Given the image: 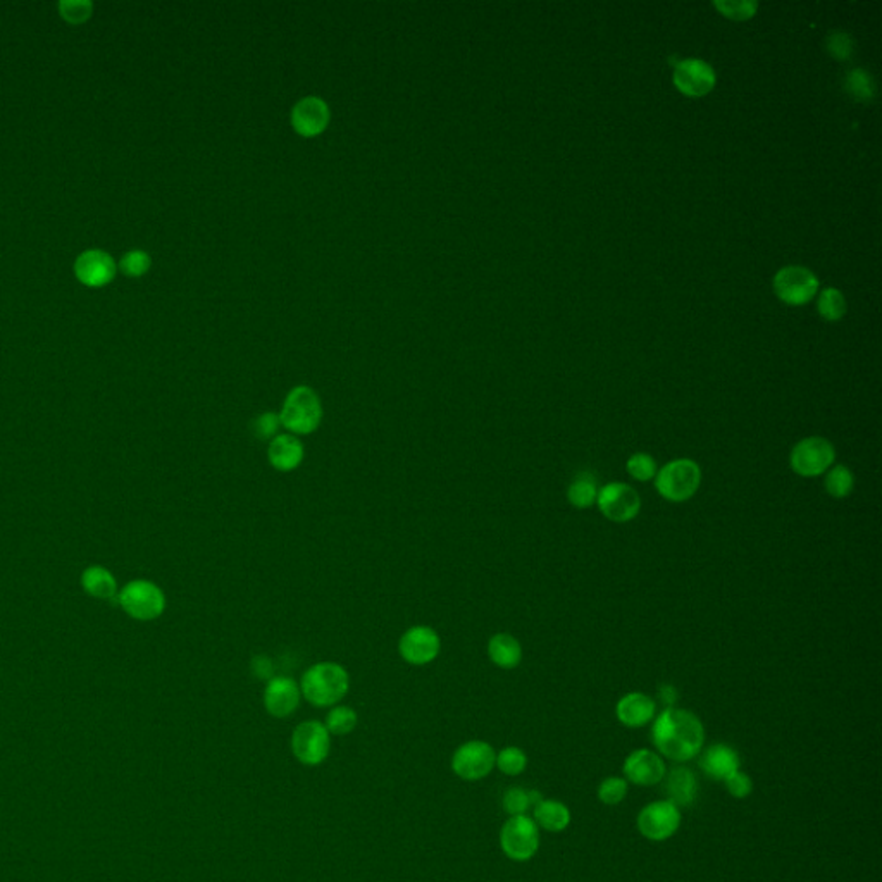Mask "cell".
<instances>
[{
	"instance_id": "cell-1",
	"label": "cell",
	"mask_w": 882,
	"mask_h": 882,
	"mask_svg": "<svg viewBox=\"0 0 882 882\" xmlns=\"http://www.w3.org/2000/svg\"><path fill=\"white\" fill-rule=\"evenodd\" d=\"M652 739L662 757L685 763L702 753L705 729L693 712L669 707L655 717Z\"/></svg>"
},
{
	"instance_id": "cell-2",
	"label": "cell",
	"mask_w": 882,
	"mask_h": 882,
	"mask_svg": "<svg viewBox=\"0 0 882 882\" xmlns=\"http://www.w3.org/2000/svg\"><path fill=\"white\" fill-rule=\"evenodd\" d=\"M302 696L314 707H335L344 700L350 688V675L336 662H317L300 679Z\"/></svg>"
},
{
	"instance_id": "cell-3",
	"label": "cell",
	"mask_w": 882,
	"mask_h": 882,
	"mask_svg": "<svg viewBox=\"0 0 882 882\" xmlns=\"http://www.w3.org/2000/svg\"><path fill=\"white\" fill-rule=\"evenodd\" d=\"M278 414L286 433L307 436L317 431L321 426L323 404L315 389L300 385L290 389Z\"/></svg>"
},
{
	"instance_id": "cell-4",
	"label": "cell",
	"mask_w": 882,
	"mask_h": 882,
	"mask_svg": "<svg viewBox=\"0 0 882 882\" xmlns=\"http://www.w3.org/2000/svg\"><path fill=\"white\" fill-rule=\"evenodd\" d=\"M702 467L693 459H674L658 469L655 476L657 494L673 504L688 502L702 486Z\"/></svg>"
},
{
	"instance_id": "cell-5",
	"label": "cell",
	"mask_w": 882,
	"mask_h": 882,
	"mask_svg": "<svg viewBox=\"0 0 882 882\" xmlns=\"http://www.w3.org/2000/svg\"><path fill=\"white\" fill-rule=\"evenodd\" d=\"M836 462V449L824 436H807L800 440L790 453V467L800 478L824 476Z\"/></svg>"
},
{
	"instance_id": "cell-6",
	"label": "cell",
	"mask_w": 882,
	"mask_h": 882,
	"mask_svg": "<svg viewBox=\"0 0 882 882\" xmlns=\"http://www.w3.org/2000/svg\"><path fill=\"white\" fill-rule=\"evenodd\" d=\"M597 507L607 521L631 523L640 515L642 496L628 483L612 481L600 488Z\"/></svg>"
},
{
	"instance_id": "cell-7",
	"label": "cell",
	"mask_w": 882,
	"mask_h": 882,
	"mask_svg": "<svg viewBox=\"0 0 882 882\" xmlns=\"http://www.w3.org/2000/svg\"><path fill=\"white\" fill-rule=\"evenodd\" d=\"M118 600L121 609L136 621H154L161 617L165 609V591L145 579L126 584Z\"/></svg>"
},
{
	"instance_id": "cell-8",
	"label": "cell",
	"mask_w": 882,
	"mask_h": 882,
	"mask_svg": "<svg viewBox=\"0 0 882 882\" xmlns=\"http://www.w3.org/2000/svg\"><path fill=\"white\" fill-rule=\"evenodd\" d=\"M502 852L514 862L531 860L539 848V827L527 815H514L500 831Z\"/></svg>"
},
{
	"instance_id": "cell-9",
	"label": "cell",
	"mask_w": 882,
	"mask_h": 882,
	"mask_svg": "<svg viewBox=\"0 0 882 882\" xmlns=\"http://www.w3.org/2000/svg\"><path fill=\"white\" fill-rule=\"evenodd\" d=\"M329 748L331 734L321 720H305L292 734V751L303 765L315 767L324 762L328 759Z\"/></svg>"
},
{
	"instance_id": "cell-10",
	"label": "cell",
	"mask_w": 882,
	"mask_h": 882,
	"mask_svg": "<svg viewBox=\"0 0 882 882\" xmlns=\"http://www.w3.org/2000/svg\"><path fill=\"white\" fill-rule=\"evenodd\" d=\"M496 753L486 741H467L455 749L452 757V770L464 781L486 778L494 769Z\"/></svg>"
},
{
	"instance_id": "cell-11",
	"label": "cell",
	"mask_w": 882,
	"mask_h": 882,
	"mask_svg": "<svg viewBox=\"0 0 882 882\" xmlns=\"http://www.w3.org/2000/svg\"><path fill=\"white\" fill-rule=\"evenodd\" d=\"M681 825V812L669 800H658L642 808L638 815V831L648 841H667Z\"/></svg>"
},
{
	"instance_id": "cell-12",
	"label": "cell",
	"mask_w": 882,
	"mask_h": 882,
	"mask_svg": "<svg viewBox=\"0 0 882 882\" xmlns=\"http://www.w3.org/2000/svg\"><path fill=\"white\" fill-rule=\"evenodd\" d=\"M440 634L430 626H412L407 629L400 642L398 654L410 665H428L440 655Z\"/></svg>"
},
{
	"instance_id": "cell-13",
	"label": "cell",
	"mask_w": 882,
	"mask_h": 882,
	"mask_svg": "<svg viewBox=\"0 0 882 882\" xmlns=\"http://www.w3.org/2000/svg\"><path fill=\"white\" fill-rule=\"evenodd\" d=\"M774 288L782 302L790 305H803L808 300L813 299L819 288V280L807 268L790 266L776 274Z\"/></svg>"
},
{
	"instance_id": "cell-14",
	"label": "cell",
	"mask_w": 882,
	"mask_h": 882,
	"mask_svg": "<svg viewBox=\"0 0 882 882\" xmlns=\"http://www.w3.org/2000/svg\"><path fill=\"white\" fill-rule=\"evenodd\" d=\"M622 772L628 782L646 788V786H657L658 782H662L665 779L667 769L658 753L642 748L629 753L622 767Z\"/></svg>"
},
{
	"instance_id": "cell-15",
	"label": "cell",
	"mask_w": 882,
	"mask_h": 882,
	"mask_svg": "<svg viewBox=\"0 0 882 882\" xmlns=\"http://www.w3.org/2000/svg\"><path fill=\"white\" fill-rule=\"evenodd\" d=\"M674 83L688 97H703L716 85V71L702 59L679 60L674 69Z\"/></svg>"
},
{
	"instance_id": "cell-16",
	"label": "cell",
	"mask_w": 882,
	"mask_h": 882,
	"mask_svg": "<svg viewBox=\"0 0 882 882\" xmlns=\"http://www.w3.org/2000/svg\"><path fill=\"white\" fill-rule=\"evenodd\" d=\"M300 693L299 683L292 677H271L264 689V707L272 717L284 718L292 716L299 708Z\"/></svg>"
},
{
	"instance_id": "cell-17",
	"label": "cell",
	"mask_w": 882,
	"mask_h": 882,
	"mask_svg": "<svg viewBox=\"0 0 882 882\" xmlns=\"http://www.w3.org/2000/svg\"><path fill=\"white\" fill-rule=\"evenodd\" d=\"M615 716L617 720L626 728L631 729L644 728L657 716V703L652 696L644 695L642 691H632L624 695L617 702Z\"/></svg>"
},
{
	"instance_id": "cell-18",
	"label": "cell",
	"mask_w": 882,
	"mask_h": 882,
	"mask_svg": "<svg viewBox=\"0 0 882 882\" xmlns=\"http://www.w3.org/2000/svg\"><path fill=\"white\" fill-rule=\"evenodd\" d=\"M328 122V104L319 97H303L292 111V124L300 135H319Z\"/></svg>"
},
{
	"instance_id": "cell-19",
	"label": "cell",
	"mask_w": 882,
	"mask_h": 882,
	"mask_svg": "<svg viewBox=\"0 0 882 882\" xmlns=\"http://www.w3.org/2000/svg\"><path fill=\"white\" fill-rule=\"evenodd\" d=\"M305 457V449L299 436L280 433L270 441L268 461L280 473H292L299 469Z\"/></svg>"
},
{
	"instance_id": "cell-20",
	"label": "cell",
	"mask_w": 882,
	"mask_h": 882,
	"mask_svg": "<svg viewBox=\"0 0 882 882\" xmlns=\"http://www.w3.org/2000/svg\"><path fill=\"white\" fill-rule=\"evenodd\" d=\"M700 767L707 778L724 782L726 779L731 778L741 769V760L734 748L718 743L703 751Z\"/></svg>"
},
{
	"instance_id": "cell-21",
	"label": "cell",
	"mask_w": 882,
	"mask_h": 882,
	"mask_svg": "<svg viewBox=\"0 0 882 882\" xmlns=\"http://www.w3.org/2000/svg\"><path fill=\"white\" fill-rule=\"evenodd\" d=\"M76 276L90 286L105 284L114 276V260L102 250H87L76 259Z\"/></svg>"
},
{
	"instance_id": "cell-22",
	"label": "cell",
	"mask_w": 882,
	"mask_h": 882,
	"mask_svg": "<svg viewBox=\"0 0 882 882\" xmlns=\"http://www.w3.org/2000/svg\"><path fill=\"white\" fill-rule=\"evenodd\" d=\"M665 792L669 802L677 808L693 805L698 796L696 776L686 767L674 769L665 781Z\"/></svg>"
},
{
	"instance_id": "cell-23",
	"label": "cell",
	"mask_w": 882,
	"mask_h": 882,
	"mask_svg": "<svg viewBox=\"0 0 882 882\" xmlns=\"http://www.w3.org/2000/svg\"><path fill=\"white\" fill-rule=\"evenodd\" d=\"M488 657L500 669H515L523 660V646L509 632H498L488 642Z\"/></svg>"
},
{
	"instance_id": "cell-24",
	"label": "cell",
	"mask_w": 882,
	"mask_h": 882,
	"mask_svg": "<svg viewBox=\"0 0 882 882\" xmlns=\"http://www.w3.org/2000/svg\"><path fill=\"white\" fill-rule=\"evenodd\" d=\"M535 817L533 821L538 827L548 831V833H562L566 831L570 824V810L568 805L557 800H541L537 807L533 808Z\"/></svg>"
},
{
	"instance_id": "cell-25",
	"label": "cell",
	"mask_w": 882,
	"mask_h": 882,
	"mask_svg": "<svg viewBox=\"0 0 882 882\" xmlns=\"http://www.w3.org/2000/svg\"><path fill=\"white\" fill-rule=\"evenodd\" d=\"M81 584H83V590L93 599L112 600L118 593V584L114 576L101 566H91L87 569L81 576Z\"/></svg>"
},
{
	"instance_id": "cell-26",
	"label": "cell",
	"mask_w": 882,
	"mask_h": 882,
	"mask_svg": "<svg viewBox=\"0 0 882 882\" xmlns=\"http://www.w3.org/2000/svg\"><path fill=\"white\" fill-rule=\"evenodd\" d=\"M599 483L591 474L581 473L569 484L568 500L574 509H590L597 505L599 496Z\"/></svg>"
},
{
	"instance_id": "cell-27",
	"label": "cell",
	"mask_w": 882,
	"mask_h": 882,
	"mask_svg": "<svg viewBox=\"0 0 882 882\" xmlns=\"http://www.w3.org/2000/svg\"><path fill=\"white\" fill-rule=\"evenodd\" d=\"M824 488H825L827 494H831L836 500L848 498L855 490V476H853L852 469L843 464L833 465L825 473Z\"/></svg>"
},
{
	"instance_id": "cell-28",
	"label": "cell",
	"mask_w": 882,
	"mask_h": 882,
	"mask_svg": "<svg viewBox=\"0 0 882 882\" xmlns=\"http://www.w3.org/2000/svg\"><path fill=\"white\" fill-rule=\"evenodd\" d=\"M543 800V794L537 790H523V788H510L504 794V808L510 817L526 815L529 808H535Z\"/></svg>"
},
{
	"instance_id": "cell-29",
	"label": "cell",
	"mask_w": 882,
	"mask_h": 882,
	"mask_svg": "<svg viewBox=\"0 0 882 882\" xmlns=\"http://www.w3.org/2000/svg\"><path fill=\"white\" fill-rule=\"evenodd\" d=\"M357 722H359L357 712H356L352 707L335 705V707L329 710L328 716H326L324 726H326L329 734L346 736V734L352 733V731L357 728Z\"/></svg>"
},
{
	"instance_id": "cell-30",
	"label": "cell",
	"mask_w": 882,
	"mask_h": 882,
	"mask_svg": "<svg viewBox=\"0 0 882 882\" xmlns=\"http://www.w3.org/2000/svg\"><path fill=\"white\" fill-rule=\"evenodd\" d=\"M846 90L850 91L853 99H856L860 102H868L876 95L874 78L862 68L852 69L846 75Z\"/></svg>"
},
{
	"instance_id": "cell-31",
	"label": "cell",
	"mask_w": 882,
	"mask_h": 882,
	"mask_svg": "<svg viewBox=\"0 0 882 882\" xmlns=\"http://www.w3.org/2000/svg\"><path fill=\"white\" fill-rule=\"evenodd\" d=\"M626 471L634 481L648 483V481H654L657 476V461L646 452H636L629 457L628 462H626Z\"/></svg>"
},
{
	"instance_id": "cell-32",
	"label": "cell",
	"mask_w": 882,
	"mask_h": 882,
	"mask_svg": "<svg viewBox=\"0 0 882 882\" xmlns=\"http://www.w3.org/2000/svg\"><path fill=\"white\" fill-rule=\"evenodd\" d=\"M505 776H519L523 774L527 767V755L524 753V749L517 747H507L504 748L498 755H496V763H494Z\"/></svg>"
},
{
	"instance_id": "cell-33",
	"label": "cell",
	"mask_w": 882,
	"mask_h": 882,
	"mask_svg": "<svg viewBox=\"0 0 882 882\" xmlns=\"http://www.w3.org/2000/svg\"><path fill=\"white\" fill-rule=\"evenodd\" d=\"M629 782L622 778H607L600 782L599 798L603 805L615 807L626 800Z\"/></svg>"
},
{
	"instance_id": "cell-34",
	"label": "cell",
	"mask_w": 882,
	"mask_h": 882,
	"mask_svg": "<svg viewBox=\"0 0 882 882\" xmlns=\"http://www.w3.org/2000/svg\"><path fill=\"white\" fill-rule=\"evenodd\" d=\"M845 311H846V303L841 292H837L836 288H825L819 299V313L824 319L837 321L845 315Z\"/></svg>"
},
{
	"instance_id": "cell-35",
	"label": "cell",
	"mask_w": 882,
	"mask_h": 882,
	"mask_svg": "<svg viewBox=\"0 0 882 882\" xmlns=\"http://www.w3.org/2000/svg\"><path fill=\"white\" fill-rule=\"evenodd\" d=\"M254 426V433L259 440H264V441H271L272 438H276L280 434V430H282V420H280V414L276 412H262L260 416H257L252 422Z\"/></svg>"
},
{
	"instance_id": "cell-36",
	"label": "cell",
	"mask_w": 882,
	"mask_h": 882,
	"mask_svg": "<svg viewBox=\"0 0 882 882\" xmlns=\"http://www.w3.org/2000/svg\"><path fill=\"white\" fill-rule=\"evenodd\" d=\"M827 50L839 60H848L853 54V40L845 31H833L827 37Z\"/></svg>"
},
{
	"instance_id": "cell-37",
	"label": "cell",
	"mask_w": 882,
	"mask_h": 882,
	"mask_svg": "<svg viewBox=\"0 0 882 882\" xmlns=\"http://www.w3.org/2000/svg\"><path fill=\"white\" fill-rule=\"evenodd\" d=\"M718 11L728 17L733 19H748L755 15L757 11V2H716L714 4Z\"/></svg>"
},
{
	"instance_id": "cell-38",
	"label": "cell",
	"mask_w": 882,
	"mask_h": 882,
	"mask_svg": "<svg viewBox=\"0 0 882 882\" xmlns=\"http://www.w3.org/2000/svg\"><path fill=\"white\" fill-rule=\"evenodd\" d=\"M59 7L62 16L71 23H80L87 19L91 13V4L89 0H62Z\"/></svg>"
},
{
	"instance_id": "cell-39",
	"label": "cell",
	"mask_w": 882,
	"mask_h": 882,
	"mask_svg": "<svg viewBox=\"0 0 882 882\" xmlns=\"http://www.w3.org/2000/svg\"><path fill=\"white\" fill-rule=\"evenodd\" d=\"M724 784H726L728 792H729L731 796H734V798H738V800L748 798V796L753 792V781H751V778H749L748 774L741 772V770H738L731 778L726 779Z\"/></svg>"
},
{
	"instance_id": "cell-40",
	"label": "cell",
	"mask_w": 882,
	"mask_h": 882,
	"mask_svg": "<svg viewBox=\"0 0 882 882\" xmlns=\"http://www.w3.org/2000/svg\"><path fill=\"white\" fill-rule=\"evenodd\" d=\"M149 255L142 252V250L128 252V254L122 257V260H121V270L124 271L126 274H130V276H140V274H143L145 271L149 270Z\"/></svg>"
},
{
	"instance_id": "cell-41",
	"label": "cell",
	"mask_w": 882,
	"mask_h": 882,
	"mask_svg": "<svg viewBox=\"0 0 882 882\" xmlns=\"http://www.w3.org/2000/svg\"><path fill=\"white\" fill-rule=\"evenodd\" d=\"M658 695H660V700L665 703V708L674 707V703H675V700H677V693H675V689H674L673 686H669V685H667V686H662V688L658 689Z\"/></svg>"
},
{
	"instance_id": "cell-42",
	"label": "cell",
	"mask_w": 882,
	"mask_h": 882,
	"mask_svg": "<svg viewBox=\"0 0 882 882\" xmlns=\"http://www.w3.org/2000/svg\"><path fill=\"white\" fill-rule=\"evenodd\" d=\"M260 662H266V667H271V662L268 658L260 657ZM260 662H259V658H257V660H255V665H259ZM255 673H257L259 677H268V675H271V671H268V669H257Z\"/></svg>"
}]
</instances>
